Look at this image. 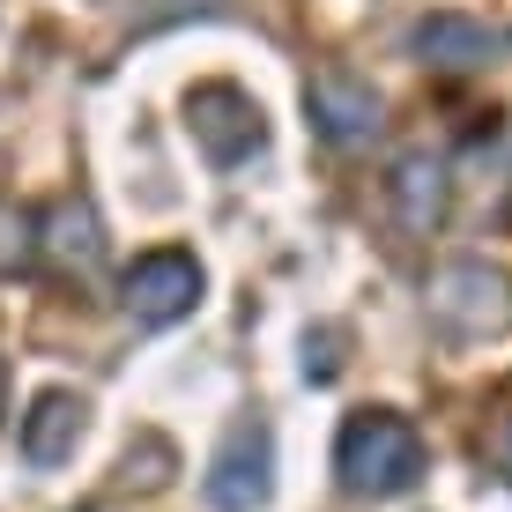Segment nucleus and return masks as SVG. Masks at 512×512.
<instances>
[{"instance_id":"nucleus-1","label":"nucleus","mask_w":512,"mask_h":512,"mask_svg":"<svg viewBox=\"0 0 512 512\" xmlns=\"http://www.w3.org/2000/svg\"><path fill=\"white\" fill-rule=\"evenodd\" d=\"M334 475L349 498H401L423 483V438L394 409H357L334 438Z\"/></svg>"},{"instance_id":"nucleus-2","label":"nucleus","mask_w":512,"mask_h":512,"mask_svg":"<svg viewBox=\"0 0 512 512\" xmlns=\"http://www.w3.org/2000/svg\"><path fill=\"white\" fill-rule=\"evenodd\" d=\"M119 305H127L134 327H171L201 305V260L179 253V245H156L141 253L127 275H119Z\"/></svg>"},{"instance_id":"nucleus-3","label":"nucleus","mask_w":512,"mask_h":512,"mask_svg":"<svg viewBox=\"0 0 512 512\" xmlns=\"http://www.w3.org/2000/svg\"><path fill=\"white\" fill-rule=\"evenodd\" d=\"M186 127L193 141H201V156L208 164H245V156L268 141V119H260V104L238 90V82H201V90L186 97Z\"/></svg>"},{"instance_id":"nucleus-4","label":"nucleus","mask_w":512,"mask_h":512,"mask_svg":"<svg viewBox=\"0 0 512 512\" xmlns=\"http://www.w3.org/2000/svg\"><path fill=\"white\" fill-rule=\"evenodd\" d=\"M275 490V431L268 423H231V438H223V453L208 461V505L216 512H253L268 505Z\"/></svg>"},{"instance_id":"nucleus-5","label":"nucleus","mask_w":512,"mask_h":512,"mask_svg":"<svg viewBox=\"0 0 512 512\" xmlns=\"http://www.w3.org/2000/svg\"><path fill=\"white\" fill-rule=\"evenodd\" d=\"M312 104V127H320V141H334V149H364L386 119H379V97L364 90V82H349V75H320L305 90Z\"/></svg>"},{"instance_id":"nucleus-6","label":"nucleus","mask_w":512,"mask_h":512,"mask_svg":"<svg viewBox=\"0 0 512 512\" xmlns=\"http://www.w3.org/2000/svg\"><path fill=\"white\" fill-rule=\"evenodd\" d=\"M82 394H67V386H52V394L30 401V416H23V461L30 468H60L67 453H75V438H82Z\"/></svg>"},{"instance_id":"nucleus-7","label":"nucleus","mask_w":512,"mask_h":512,"mask_svg":"<svg viewBox=\"0 0 512 512\" xmlns=\"http://www.w3.org/2000/svg\"><path fill=\"white\" fill-rule=\"evenodd\" d=\"M409 45H416L431 67H446V75H468V67H490V60H498V38H490L483 23H468V15H423Z\"/></svg>"},{"instance_id":"nucleus-8","label":"nucleus","mask_w":512,"mask_h":512,"mask_svg":"<svg viewBox=\"0 0 512 512\" xmlns=\"http://www.w3.org/2000/svg\"><path fill=\"white\" fill-rule=\"evenodd\" d=\"M394 216L409 238H431L446 223V164L438 156H401L394 164Z\"/></svg>"},{"instance_id":"nucleus-9","label":"nucleus","mask_w":512,"mask_h":512,"mask_svg":"<svg viewBox=\"0 0 512 512\" xmlns=\"http://www.w3.org/2000/svg\"><path fill=\"white\" fill-rule=\"evenodd\" d=\"M45 260H60V268H97L104 238H97V208L90 201H60L45 216V238H38Z\"/></svg>"},{"instance_id":"nucleus-10","label":"nucleus","mask_w":512,"mask_h":512,"mask_svg":"<svg viewBox=\"0 0 512 512\" xmlns=\"http://www.w3.org/2000/svg\"><path fill=\"white\" fill-rule=\"evenodd\" d=\"M30 260H38V216L0 208V268H30Z\"/></svg>"},{"instance_id":"nucleus-11","label":"nucleus","mask_w":512,"mask_h":512,"mask_svg":"<svg viewBox=\"0 0 512 512\" xmlns=\"http://www.w3.org/2000/svg\"><path fill=\"white\" fill-rule=\"evenodd\" d=\"M334 372H342V327L305 334V379H312V386H327Z\"/></svg>"},{"instance_id":"nucleus-12","label":"nucleus","mask_w":512,"mask_h":512,"mask_svg":"<svg viewBox=\"0 0 512 512\" xmlns=\"http://www.w3.org/2000/svg\"><path fill=\"white\" fill-rule=\"evenodd\" d=\"M0 409H8V357H0Z\"/></svg>"}]
</instances>
